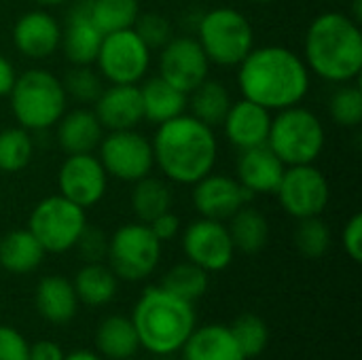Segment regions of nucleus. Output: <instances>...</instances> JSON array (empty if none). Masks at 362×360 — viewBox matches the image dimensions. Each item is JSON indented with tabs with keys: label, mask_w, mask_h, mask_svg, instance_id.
I'll return each mask as SVG.
<instances>
[{
	"label": "nucleus",
	"mask_w": 362,
	"mask_h": 360,
	"mask_svg": "<svg viewBox=\"0 0 362 360\" xmlns=\"http://www.w3.org/2000/svg\"><path fill=\"white\" fill-rule=\"evenodd\" d=\"M310 76L303 57L282 45L252 47L238 66L242 98L272 112L301 104L310 91Z\"/></svg>",
	"instance_id": "f257e3e1"
},
{
	"label": "nucleus",
	"mask_w": 362,
	"mask_h": 360,
	"mask_svg": "<svg viewBox=\"0 0 362 360\" xmlns=\"http://www.w3.org/2000/svg\"><path fill=\"white\" fill-rule=\"evenodd\" d=\"M159 172L176 185H193L210 174L218 159L214 127L193 115H178L161 125L151 140Z\"/></svg>",
	"instance_id": "f03ea898"
},
{
	"label": "nucleus",
	"mask_w": 362,
	"mask_h": 360,
	"mask_svg": "<svg viewBox=\"0 0 362 360\" xmlns=\"http://www.w3.org/2000/svg\"><path fill=\"white\" fill-rule=\"evenodd\" d=\"M310 74L327 83H350L361 76L362 32L358 21L341 11H325L312 19L303 40Z\"/></svg>",
	"instance_id": "7ed1b4c3"
},
{
	"label": "nucleus",
	"mask_w": 362,
	"mask_h": 360,
	"mask_svg": "<svg viewBox=\"0 0 362 360\" xmlns=\"http://www.w3.org/2000/svg\"><path fill=\"white\" fill-rule=\"evenodd\" d=\"M138 342L157 356L178 352L195 329V310L191 301L176 297L163 286L146 289L132 312Z\"/></svg>",
	"instance_id": "20e7f679"
},
{
	"label": "nucleus",
	"mask_w": 362,
	"mask_h": 360,
	"mask_svg": "<svg viewBox=\"0 0 362 360\" xmlns=\"http://www.w3.org/2000/svg\"><path fill=\"white\" fill-rule=\"evenodd\" d=\"M6 98L17 125L28 132H45L55 127L68 106L62 79L45 68H30L17 74Z\"/></svg>",
	"instance_id": "39448f33"
},
{
	"label": "nucleus",
	"mask_w": 362,
	"mask_h": 360,
	"mask_svg": "<svg viewBox=\"0 0 362 360\" xmlns=\"http://www.w3.org/2000/svg\"><path fill=\"white\" fill-rule=\"evenodd\" d=\"M327 144V132L316 112L295 104L272 115L267 146L284 166L316 163Z\"/></svg>",
	"instance_id": "423d86ee"
},
{
	"label": "nucleus",
	"mask_w": 362,
	"mask_h": 360,
	"mask_svg": "<svg viewBox=\"0 0 362 360\" xmlns=\"http://www.w3.org/2000/svg\"><path fill=\"white\" fill-rule=\"evenodd\" d=\"M197 42L210 64L238 68L255 47V28L242 11L233 6H216L199 15Z\"/></svg>",
	"instance_id": "0eeeda50"
},
{
	"label": "nucleus",
	"mask_w": 362,
	"mask_h": 360,
	"mask_svg": "<svg viewBox=\"0 0 362 360\" xmlns=\"http://www.w3.org/2000/svg\"><path fill=\"white\" fill-rule=\"evenodd\" d=\"M87 227V210L64 195L42 197L30 212L28 229L45 252L64 255L72 250Z\"/></svg>",
	"instance_id": "6e6552de"
},
{
	"label": "nucleus",
	"mask_w": 362,
	"mask_h": 360,
	"mask_svg": "<svg viewBox=\"0 0 362 360\" xmlns=\"http://www.w3.org/2000/svg\"><path fill=\"white\" fill-rule=\"evenodd\" d=\"M106 259L119 280L140 282L157 269L161 261V242L146 223H125L108 238Z\"/></svg>",
	"instance_id": "1a4fd4ad"
},
{
	"label": "nucleus",
	"mask_w": 362,
	"mask_h": 360,
	"mask_svg": "<svg viewBox=\"0 0 362 360\" xmlns=\"http://www.w3.org/2000/svg\"><path fill=\"white\" fill-rule=\"evenodd\" d=\"M153 51L142 42L134 28L104 34L95 70L108 85H140L151 68Z\"/></svg>",
	"instance_id": "9d476101"
},
{
	"label": "nucleus",
	"mask_w": 362,
	"mask_h": 360,
	"mask_svg": "<svg viewBox=\"0 0 362 360\" xmlns=\"http://www.w3.org/2000/svg\"><path fill=\"white\" fill-rule=\"evenodd\" d=\"M98 159L108 178L136 182L148 176L155 168L153 144L136 129H117L102 136L98 144Z\"/></svg>",
	"instance_id": "9b49d317"
},
{
	"label": "nucleus",
	"mask_w": 362,
	"mask_h": 360,
	"mask_svg": "<svg viewBox=\"0 0 362 360\" xmlns=\"http://www.w3.org/2000/svg\"><path fill=\"white\" fill-rule=\"evenodd\" d=\"M282 210L293 219L322 216L331 202V187L327 176L314 166H286L276 189Z\"/></svg>",
	"instance_id": "f8f14e48"
},
{
	"label": "nucleus",
	"mask_w": 362,
	"mask_h": 360,
	"mask_svg": "<svg viewBox=\"0 0 362 360\" xmlns=\"http://www.w3.org/2000/svg\"><path fill=\"white\" fill-rule=\"evenodd\" d=\"M182 252L187 261L199 265L208 274H214L231 265L235 246L223 221L199 216L197 221L189 223L182 233Z\"/></svg>",
	"instance_id": "ddd939ff"
},
{
	"label": "nucleus",
	"mask_w": 362,
	"mask_h": 360,
	"mask_svg": "<svg viewBox=\"0 0 362 360\" xmlns=\"http://www.w3.org/2000/svg\"><path fill=\"white\" fill-rule=\"evenodd\" d=\"M59 195L89 210L98 206L108 191V174L93 153L68 155L57 170Z\"/></svg>",
	"instance_id": "4468645a"
},
{
	"label": "nucleus",
	"mask_w": 362,
	"mask_h": 360,
	"mask_svg": "<svg viewBox=\"0 0 362 360\" xmlns=\"http://www.w3.org/2000/svg\"><path fill=\"white\" fill-rule=\"evenodd\" d=\"M159 76L182 93H191L210 76V62L193 36H172L159 49Z\"/></svg>",
	"instance_id": "2eb2a0df"
},
{
	"label": "nucleus",
	"mask_w": 362,
	"mask_h": 360,
	"mask_svg": "<svg viewBox=\"0 0 362 360\" xmlns=\"http://www.w3.org/2000/svg\"><path fill=\"white\" fill-rule=\"evenodd\" d=\"M191 202L199 216L227 223L252 195L238 182L235 176L216 174L214 170L191 185Z\"/></svg>",
	"instance_id": "dca6fc26"
},
{
	"label": "nucleus",
	"mask_w": 362,
	"mask_h": 360,
	"mask_svg": "<svg viewBox=\"0 0 362 360\" xmlns=\"http://www.w3.org/2000/svg\"><path fill=\"white\" fill-rule=\"evenodd\" d=\"M62 23L47 8H32L17 17L13 25V47L28 59H47L57 53Z\"/></svg>",
	"instance_id": "f3484780"
},
{
	"label": "nucleus",
	"mask_w": 362,
	"mask_h": 360,
	"mask_svg": "<svg viewBox=\"0 0 362 360\" xmlns=\"http://www.w3.org/2000/svg\"><path fill=\"white\" fill-rule=\"evenodd\" d=\"M104 34L93 23L89 15L87 0H78L66 15V23L62 25V42L66 59L72 66H93Z\"/></svg>",
	"instance_id": "a211bd4d"
},
{
	"label": "nucleus",
	"mask_w": 362,
	"mask_h": 360,
	"mask_svg": "<svg viewBox=\"0 0 362 360\" xmlns=\"http://www.w3.org/2000/svg\"><path fill=\"white\" fill-rule=\"evenodd\" d=\"M284 170L286 166L267 144L240 151L235 161V178L252 197L276 193Z\"/></svg>",
	"instance_id": "6ab92c4d"
},
{
	"label": "nucleus",
	"mask_w": 362,
	"mask_h": 360,
	"mask_svg": "<svg viewBox=\"0 0 362 360\" xmlns=\"http://www.w3.org/2000/svg\"><path fill=\"white\" fill-rule=\"evenodd\" d=\"M93 112L104 132L136 129L144 121L138 85H108L93 102Z\"/></svg>",
	"instance_id": "aec40b11"
},
{
	"label": "nucleus",
	"mask_w": 362,
	"mask_h": 360,
	"mask_svg": "<svg viewBox=\"0 0 362 360\" xmlns=\"http://www.w3.org/2000/svg\"><path fill=\"white\" fill-rule=\"evenodd\" d=\"M269 127H272V110L246 98L231 102L223 121L225 136L238 151L267 144Z\"/></svg>",
	"instance_id": "412c9836"
},
{
	"label": "nucleus",
	"mask_w": 362,
	"mask_h": 360,
	"mask_svg": "<svg viewBox=\"0 0 362 360\" xmlns=\"http://www.w3.org/2000/svg\"><path fill=\"white\" fill-rule=\"evenodd\" d=\"M104 136V127L91 108H74L64 112L55 123V138L66 155L93 153Z\"/></svg>",
	"instance_id": "4be33fe9"
},
{
	"label": "nucleus",
	"mask_w": 362,
	"mask_h": 360,
	"mask_svg": "<svg viewBox=\"0 0 362 360\" xmlns=\"http://www.w3.org/2000/svg\"><path fill=\"white\" fill-rule=\"evenodd\" d=\"M34 306L38 314L51 325H66L74 318L78 310V297L74 286L64 276H45L36 284Z\"/></svg>",
	"instance_id": "5701e85b"
},
{
	"label": "nucleus",
	"mask_w": 362,
	"mask_h": 360,
	"mask_svg": "<svg viewBox=\"0 0 362 360\" xmlns=\"http://www.w3.org/2000/svg\"><path fill=\"white\" fill-rule=\"evenodd\" d=\"M180 350L185 360H246L231 329L225 325L193 329Z\"/></svg>",
	"instance_id": "b1692460"
},
{
	"label": "nucleus",
	"mask_w": 362,
	"mask_h": 360,
	"mask_svg": "<svg viewBox=\"0 0 362 360\" xmlns=\"http://www.w3.org/2000/svg\"><path fill=\"white\" fill-rule=\"evenodd\" d=\"M138 87H140V98H142L144 121L148 123L161 125L187 110V93L170 85L159 74L153 79H146Z\"/></svg>",
	"instance_id": "393cba45"
},
{
	"label": "nucleus",
	"mask_w": 362,
	"mask_h": 360,
	"mask_svg": "<svg viewBox=\"0 0 362 360\" xmlns=\"http://www.w3.org/2000/svg\"><path fill=\"white\" fill-rule=\"evenodd\" d=\"M45 255L30 229H13L0 238V267L8 274L23 276L36 272Z\"/></svg>",
	"instance_id": "a878e982"
},
{
	"label": "nucleus",
	"mask_w": 362,
	"mask_h": 360,
	"mask_svg": "<svg viewBox=\"0 0 362 360\" xmlns=\"http://www.w3.org/2000/svg\"><path fill=\"white\" fill-rule=\"evenodd\" d=\"M72 286L78 297V303H85L89 308H100L117 297L119 278L104 263H85L76 272Z\"/></svg>",
	"instance_id": "bb28decb"
},
{
	"label": "nucleus",
	"mask_w": 362,
	"mask_h": 360,
	"mask_svg": "<svg viewBox=\"0 0 362 360\" xmlns=\"http://www.w3.org/2000/svg\"><path fill=\"white\" fill-rule=\"evenodd\" d=\"M95 348L104 359L127 360L140 350L138 333L132 318L108 316L95 331Z\"/></svg>",
	"instance_id": "cd10ccee"
},
{
	"label": "nucleus",
	"mask_w": 362,
	"mask_h": 360,
	"mask_svg": "<svg viewBox=\"0 0 362 360\" xmlns=\"http://www.w3.org/2000/svg\"><path fill=\"white\" fill-rule=\"evenodd\" d=\"M231 242L235 246V252L244 255H257L261 252L267 242H269V223L267 216L252 208V206H242L227 223Z\"/></svg>",
	"instance_id": "c85d7f7f"
},
{
	"label": "nucleus",
	"mask_w": 362,
	"mask_h": 360,
	"mask_svg": "<svg viewBox=\"0 0 362 360\" xmlns=\"http://www.w3.org/2000/svg\"><path fill=\"white\" fill-rule=\"evenodd\" d=\"M231 102L233 100L227 85L210 76L187 95V108H191V115L210 127L223 125Z\"/></svg>",
	"instance_id": "c756f323"
},
{
	"label": "nucleus",
	"mask_w": 362,
	"mask_h": 360,
	"mask_svg": "<svg viewBox=\"0 0 362 360\" xmlns=\"http://www.w3.org/2000/svg\"><path fill=\"white\" fill-rule=\"evenodd\" d=\"M132 185V210L140 223H151L159 214L172 210L174 191L165 180L148 174Z\"/></svg>",
	"instance_id": "7c9ffc66"
},
{
	"label": "nucleus",
	"mask_w": 362,
	"mask_h": 360,
	"mask_svg": "<svg viewBox=\"0 0 362 360\" xmlns=\"http://www.w3.org/2000/svg\"><path fill=\"white\" fill-rule=\"evenodd\" d=\"M87 6L102 34L132 28L140 15V0H87Z\"/></svg>",
	"instance_id": "2f4dec72"
},
{
	"label": "nucleus",
	"mask_w": 362,
	"mask_h": 360,
	"mask_svg": "<svg viewBox=\"0 0 362 360\" xmlns=\"http://www.w3.org/2000/svg\"><path fill=\"white\" fill-rule=\"evenodd\" d=\"M34 157L32 134L19 125L0 129V172L17 174L23 172Z\"/></svg>",
	"instance_id": "473e14b6"
},
{
	"label": "nucleus",
	"mask_w": 362,
	"mask_h": 360,
	"mask_svg": "<svg viewBox=\"0 0 362 360\" xmlns=\"http://www.w3.org/2000/svg\"><path fill=\"white\" fill-rule=\"evenodd\" d=\"M208 284H210V274L191 261L178 263L172 269H168V274L163 276V282H161V286L165 291H170L176 297L191 301V303L206 295Z\"/></svg>",
	"instance_id": "72a5a7b5"
},
{
	"label": "nucleus",
	"mask_w": 362,
	"mask_h": 360,
	"mask_svg": "<svg viewBox=\"0 0 362 360\" xmlns=\"http://www.w3.org/2000/svg\"><path fill=\"white\" fill-rule=\"evenodd\" d=\"M331 229L320 216L299 219L293 240L297 250L308 259H320L331 248Z\"/></svg>",
	"instance_id": "f704fd0d"
},
{
	"label": "nucleus",
	"mask_w": 362,
	"mask_h": 360,
	"mask_svg": "<svg viewBox=\"0 0 362 360\" xmlns=\"http://www.w3.org/2000/svg\"><path fill=\"white\" fill-rule=\"evenodd\" d=\"M331 119L339 127H358L362 123V89L354 83H341L329 100Z\"/></svg>",
	"instance_id": "c9c22d12"
},
{
	"label": "nucleus",
	"mask_w": 362,
	"mask_h": 360,
	"mask_svg": "<svg viewBox=\"0 0 362 360\" xmlns=\"http://www.w3.org/2000/svg\"><path fill=\"white\" fill-rule=\"evenodd\" d=\"M62 85L68 100L78 104H93L104 89V79L91 66H72L62 79Z\"/></svg>",
	"instance_id": "e433bc0d"
},
{
	"label": "nucleus",
	"mask_w": 362,
	"mask_h": 360,
	"mask_svg": "<svg viewBox=\"0 0 362 360\" xmlns=\"http://www.w3.org/2000/svg\"><path fill=\"white\" fill-rule=\"evenodd\" d=\"M229 329H231V333H233V337H235V342H238V346L246 359L259 356L269 342L267 325L255 314H242Z\"/></svg>",
	"instance_id": "4c0bfd02"
},
{
	"label": "nucleus",
	"mask_w": 362,
	"mask_h": 360,
	"mask_svg": "<svg viewBox=\"0 0 362 360\" xmlns=\"http://www.w3.org/2000/svg\"><path fill=\"white\" fill-rule=\"evenodd\" d=\"M134 32L142 38V42L153 51V49H161L172 36H174V28L172 21L161 15V13H142L138 15V19L134 21Z\"/></svg>",
	"instance_id": "58836bf2"
},
{
	"label": "nucleus",
	"mask_w": 362,
	"mask_h": 360,
	"mask_svg": "<svg viewBox=\"0 0 362 360\" xmlns=\"http://www.w3.org/2000/svg\"><path fill=\"white\" fill-rule=\"evenodd\" d=\"M85 263H104L108 252V236L100 227H85L76 246H74Z\"/></svg>",
	"instance_id": "ea45409f"
},
{
	"label": "nucleus",
	"mask_w": 362,
	"mask_h": 360,
	"mask_svg": "<svg viewBox=\"0 0 362 360\" xmlns=\"http://www.w3.org/2000/svg\"><path fill=\"white\" fill-rule=\"evenodd\" d=\"M30 344L25 337L6 325H0V360H28Z\"/></svg>",
	"instance_id": "a19ab883"
},
{
	"label": "nucleus",
	"mask_w": 362,
	"mask_h": 360,
	"mask_svg": "<svg viewBox=\"0 0 362 360\" xmlns=\"http://www.w3.org/2000/svg\"><path fill=\"white\" fill-rule=\"evenodd\" d=\"M341 244L346 255L354 261L361 263L362 261V214L356 212L348 219L344 231H341Z\"/></svg>",
	"instance_id": "79ce46f5"
},
{
	"label": "nucleus",
	"mask_w": 362,
	"mask_h": 360,
	"mask_svg": "<svg viewBox=\"0 0 362 360\" xmlns=\"http://www.w3.org/2000/svg\"><path fill=\"white\" fill-rule=\"evenodd\" d=\"M146 225L151 227L153 236H155L161 244L174 240V238L178 236V231H180V219H178L172 210L159 214L157 219H153V221L146 223Z\"/></svg>",
	"instance_id": "37998d69"
},
{
	"label": "nucleus",
	"mask_w": 362,
	"mask_h": 360,
	"mask_svg": "<svg viewBox=\"0 0 362 360\" xmlns=\"http://www.w3.org/2000/svg\"><path fill=\"white\" fill-rule=\"evenodd\" d=\"M28 360H64V350L51 339H40L30 346Z\"/></svg>",
	"instance_id": "c03bdc74"
},
{
	"label": "nucleus",
	"mask_w": 362,
	"mask_h": 360,
	"mask_svg": "<svg viewBox=\"0 0 362 360\" xmlns=\"http://www.w3.org/2000/svg\"><path fill=\"white\" fill-rule=\"evenodd\" d=\"M17 72L11 59H6L4 55H0V98H6L15 85Z\"/></svg>",
	"instance_id": "a18cd8bd"
},
{
	"label": "nucleus",
	"mask_w": 362,
	"mask_h": 360,
	"mask_svg": "<svg viewBox=\"0 0 362 360\" xmlns=\"http://www.w3.org/2000/svg\"><path fill=\"white\" fill-rule=\"evenodd\" d=\"M64 360H104L102 356H98L95 352L89 350H74L70 354H64Z\"/></svg>",
	"instance_id": "49530a36"
},
{
	"label": "nucleus",
	"mask_w": 362,
	"mask_h": 360,
	"mask_svg": "<svg viewBox=\"0 0 362 360\" xmlns=\"http://www.w3.org/2000/svg\"><path fill=\"white\" fill-rule=\"evenodd\" d=\"M32 2L40 8H53V6H62V4L72 2V0H32Z\"/></svg>",
	"instance_id": "de8ad7c7"
},
{
	"label": "nucleus",
	"mask_w": 362,
	"mask_h": 360,
	"mask_svg": "<svg viewBox=\"0 0 362 360\" xmlns=\"http://www.w3.org/2000/svg\"><path fill=\"white\" fill-rule=\"evenodd\" d=\"M361 4H362V0H352V13H348V15H350L354 21H358V23H361V19H362Z\"/></svg>",
	"instance_id": "09e8293b"
},
{
	"label": "nucleus",
	"mask_w": 362,
	"mask_h": 360,
	"mask_svg": "<svg viewBox=\"0 0 362 360\" xmlns=\"http://www.w3.org/2000/svg\"><path fill=\"white\" fill-rule=\"evenodd\" d=\"M250 2H257V4H272V2H276V0H250Z\"/></svg>",
	"instance_id": "8fccbe9b"
}]
</instances>
